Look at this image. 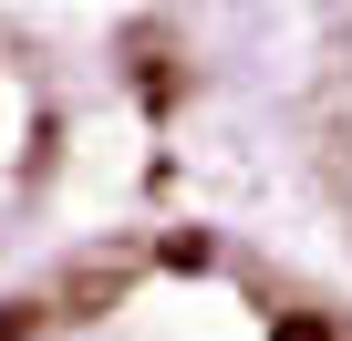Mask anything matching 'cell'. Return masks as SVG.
<instances>
[{"label": "cell", "instance_id": "obj_1", "mask_svg": "<svg viewBox=\"0 0 352 341\" xmlns=\"http://www.w3.org/2000/svg\"><path fill=\"white\" fill-rule=\"evenodd\" d=\"M0 341H352V320L218 269L208 238H155L124 269H73L0 300Z\"/></svg>", "mask_w": 352, "mask_h": 341}, {"label": "cell", "instance_id": "obj_2", "mask_svg": "<svg viewBox=\"0 0 352 341\" xmlns=\"http://www.w3.org/2000/svg\"><path fill=\"white\" fill-rule=\"evenodd\" d=\"M342 197H352V145H342Z\"/></svg>", "mask_w": 352, "mask_h": 341}]
</instances>
